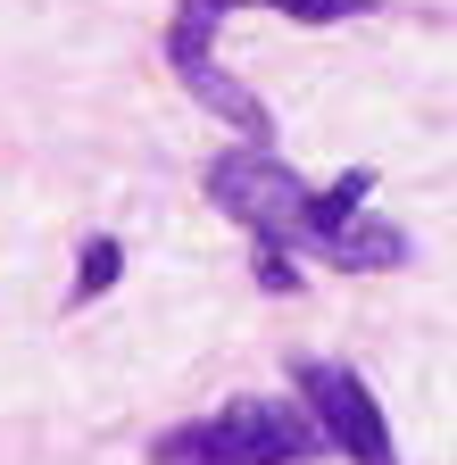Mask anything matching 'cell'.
Returning <instances> with one entry per match:
<instances>
[{"label": "cell", "mask_w": 457, "mask_h": 465, "mask_svg": "<svg viewBox=\"0 0 457 465\" xmlns=\"http://www.w3.org/2000/svg\"><path fill=\"white\" fill-rule=\"evenodd\" d=\"M216 25H224V0H184L175 25H166V67H175V84H184L208 116H224L250 150H266V142H274V116H266L258 92H242L233 75L216 67Z\"/></svg>", "instance_id": "cell-2"}, {"label": "cell", "mask_w": 457, "mask_h": 465, "mask_svg": "<svg viewBox=\"0 0 457 465\" xmlns=\"http://www.w3.org/2000/svg\"><path fill=\"white\" fill-rule=\"evenodd\" d=\"M250 266H258V291H300V266L283 242H250Z\"/></svg>", "instance_id": "cell-8"}, {"label": "cell", "mask_w": 457, "mask_h": 465, "mask_svg": "<svg viewBox=\"0 0 457 465\" xmlns=\"http://www.w3.org/2000/svg\"><path fill=\"white\" fill-rule=\"evenodd\" d=\"M324 258L333 266H366V274H391V266H408V232H399L391 216H374V208H358L350 224L324 242Z\"/></svg>", "instance_id": "cell-5"}, {"label": "cell", "mask_w": 457, "mask_h": 465, "mask_svg": "<svg viewBox=\"0 0 457 465\" xmlns=\"http://www.w3.org/2000/svg\"><path fill=\"white\" fill-rule=\"evenodd\" d=\"M233 9H274L292 25H350V17L374 9V0H224V17H233Z\"/></svg>", "instance_id": "cell-7"}, {"label": "cell", "mask_w": 457, "mask_h": 465, "mask_svg": "<svg viewBox=\"0 0 457 465\" xmlns=\"http://www.w3.org/2000/svg\"><path fill=\"white\" fill-rule=\"evenodd\" d=\"M292 399L308 407V424L324 432V449H341L350 465H399L391 424H382L374 391L358 382V366H341V358H300V366H292Z\"/></svg>", "instance_id": "cell-4"}, {"label": "cell", "mask_w": 457, "mask_h": 465, "mask_svg": "<svg viewBox=\"0 0 457 465\" xmlns=\"http://www.w3.org/2000/svg\"><path fill=\"white\" fill-rule=\"evenodd\" d=\"M208 200L233 216V224H250V242H283V250H300V216H308V183L292 166H283L274 150H216L208 158Z\"/></svg>", "instance_id": "cell-3"}, {"label": "cell", "mask_w": 457, "mask_h": 465, "mask_svg": "<svg viewBox=\"0 0 457 465\" xmlns=\"http://www.w3.org/2000/svg\"><path fill=\"white\" fill-rule=\"evenodd\" d=\"M125 274V242L117 232H100V242H84V258H75V291H67V308H92L108 282Z\"/></svg>", "instance_id": "cell-6"}, {"label": "cell", "mask_w": 457, "mask_h": 465, "mask_svg": "<svg viewBox=\"0 0 457 465\" xmlns=\"http://www.w3.org/2000/svg\"><path fill=\"white\" fill-rule=\"evenodd\" d=\"M324 457V432L308 424L300 399H224L216 416L175 424L150 465H308Z\"/></svg>", "instance_id": "cell-1"}]
</instances>
